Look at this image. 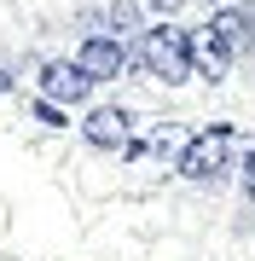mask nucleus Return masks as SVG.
Listing matches in <instances>:
<instances>
[{"label":"nucleus","instance_id":"nucleus-10","mask_svg":"<svg viewBox=\"0 0 255 261\" xmlns=\"http://www.w3.org/2000/svg\"><path fill=\"white\" fill-rule=\"evenodd\" d=\"M0 93H12V75H6V70H0Z\"/></svg>","mask_w":255,"mask_h":261},{"label":"nucleus","instance_id":"nucleus-1","mask_svg":"<svg viewBox=\"0 0 255 261\" xmlns=\"http://www.w3.org/2000/svg\"><path fill=\"white\" fill-rule=\"evenodd\" d=\"M244 134L232 128V122H215V128H197V134H186V145H180V157H174V168L186 180H197V186H215L226 168H238L244 163Z\"/></svg>","mask_w":255,"mask_h":261},{"label":"nucleus","instance_id":"nucleus-6","mask_svg":"<svg viewBox=\"0 0 255 261\" xmlns=\"http://www.w3.org/2000/svg\"><path fill=\"white\" fill-rule=\"evenodd\" d=\"M41 99H52V105H87L93 99V82L81 75V64L47 58V64H41Z\"/></svg>","mask_w":255,"mask_h":261},{"label":"nucleus","instance_id":"nucleus-9","mask_svg":"<svg viewBox=\"0 0 255 261\" xmlns=\"http://www.w3.org/2000/svg\"><path fill=\"white\" fill-rule=\"evenodd\" d=\"M238 180H244V197L255 203V145L244 151V163H238Z\"/></svg>","mask_w":255,"mask_h":261},{"label":"nucleus","instance_id":"nucleus-8","mask_svg":"<svg viewBox=\"0 0 255 261\" xmlns=\"http://www.w3.org/2000/svg\"><path fill=\"white\" fill-rule=\"evenodd\" d=\"M35 122H41V128H64V105H52V99H35Z\"/></svg>","mask_w":255,"mask_h":261},{"label":"nucleus","instance_id":"nucleus-7","mask_svg":"<svg viewBox=\"0 0 255 261\" xmlns=\"http://www.w3.org/2000/svg\"><path fill=\"white\" fill-rule=\"evenodd\" d=\"M104 23H110L104 35H116V41H122L128 29H145V23H139V6H128V0H116V6L104 12Z\"/></svg>","mask_w":255,"mask_h":261},{"label":"nucleus","instance_id":"nucleus-5","mask_svg":"<svg viewBox=\"0 0 255 261\" xmlns=\"http://www.w3.org/2000/svg\"><path fill=\"white\" fill-rule=\"evenodd\" d=\"M128 128H133V116L122 105H93L81 116V140L93 151H128Z\"/></svg>","mask_w":255,"mask_h":261},{"label":"nucleus","instance_id":"nucleus-2","mask_svg":"<svg viewBox=\"0 0 255 261\" xmlns=\"http://www.w3.org/2000/svg\"><path fill=\"white\" fill-rule=\"evenodd\" d=\"M133 64H139L145 75H157V82H191V70H197V35L180 23H151L139 29V47H133Z\"/></svg>","mask_w":255,"mask_h":261},{"label":"nucleus","instance_id":"nucleus-4","mask_svg":"<svg viewBox=\"0 0 255 261\" xmlns=\"http://www.w3.org/2000/svg\"><path fill=\"white\" fill-rule=\"evenodd\" d=\"M76 64H81L87 82L99 87V82H116V75H128L133 53H128L116 35H87V41H81V53H76Z\"/></svg>","mask_w":255,"mask_h":261},{"label":"nucleus","instance_id":"nucleus-3","mask_svg":"<svg viewBox=\"0 0 255 261\" xmlns=\"http://www.w3.org/2000/svg\"><path fill=\"white\" fill-rule=\"evenodd\" d=\"M244 53H255V6H220L209 18V64H203V75L215 82V70L244 58Z\"/></svg>","mask_w":255,"mask_h":261}]
</instances>
